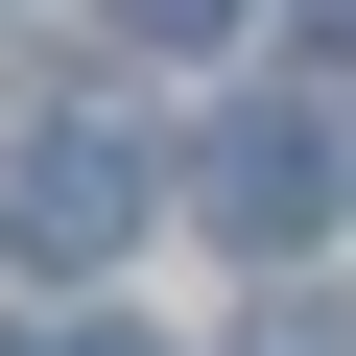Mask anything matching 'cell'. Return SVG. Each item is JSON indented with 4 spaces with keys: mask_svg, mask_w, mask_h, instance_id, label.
<instances>
[{
    "mask_svg": "<svg viewBox=\"0 0 356 356\" xmlns=\"http://www.w3.org/2000/svg\"><path fill=\"white\" fill-rule=\"evenodd\" d=\"M332 191H356V166H332V119H309V95H238V119L191 143V214H214L238 261H309V238H332Z\"/></svg>",
    "mask_w": 356,
    "mask_h": 356,
    "instance_id": "obj_2",
    "label": "cell"
},
{
    "mask_svg": "<svg viewBox=\"0 0 356 356\" xmlns=\"http://www.w3.org/2000/svg\"><path fill=\"white\" fill-rule=\"evenodd\" d=\"M95 24H143V48H214V24H238V0H95Z\"/></svg>",
    "mask_w": 356,
    "mask_h": 356,
    "instance_id": "obj_4",
    "label": "cell"
},
{
    "mask_svg": "<svg viewBox=\"0 0 356 356\" xmlns=\"http://www.w3.org/2000/svg\"><path fill=\"white\" fill-rule=\"evenodd\" d=\"M72 356H143V332H72Z\"/></svg>",
    "mask_w": 356,
    "mask_h": 356,
    "instance_id": "obj_5",
    "label": "cell"
},
{
    "mask_svg": "<svg viewBox=\"0 0 356 356\" xmlns=\"http://www.w3.org/2000/svg\"><path fill=\"white\" fill-rule=\"evenodd\" d=\"M238 356H356V309H309V285H261V309H238Z\"/></svg>",
    "mask_w": 356,
    "mask_h": 356,
    "instance_id": "obj_3",
    "label": "cell"
},
{
    "mask_svg": "<svg viewBox=\"0 0 356 356\" xmlns=\"http://www.w3.org/2000/svg\"><path fill=\"white\" fill-rule=\"evenodd\" d=\"M143 191H166L143 119H95V95H24V119H0V238H24L48 285H95V261L143 238Z\"/></svg>",
    "mask_w": 356,
    "mask_h": 356,
    "instance_id": "obj_1",
    "label": "cell"
}]
</instances>
